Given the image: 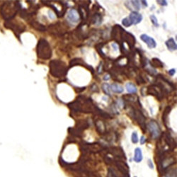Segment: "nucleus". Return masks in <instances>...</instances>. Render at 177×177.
Here are the masks:
<instances>
[{"label":"nucleus","mask_w":177,"mask_h":177,"mask_svg":"<svg viewBox=\"0 0 177 177\" xmlns=\"http://www.w3.org/2000/svg\"><path fill=\"white\" fill-rule=\"evenodd\" d=\"M67 107L74 113H93L96 106L93 104L91 98H86L82 95H79L74 101L67 103Z\"/></svg>","instance_id":"f257e3e1"},{"label":"nucleus","mask_w":177,"mask_h":177,"mask_svg":"<svg viewBox=\"0 0 177 177\" xmlns=\"http://www.w3.org/2000/svg\"><path fill=\"white\" fill-rule=\"evenodd\" d=\"M21 9V6L19 1H9L2 5L0 9V14L6 21H11Z\"/></svg>","instance_id":"f03ea898"},{"label":"nucleus","mask_w":177,"mask_h":177,"mask_svg":"<svg viewBox=\"0 0 177 177\" xmlns=\"http://www.w3.org/2000/svg\"><path fill=\"white\" fill-rule=\"evenodd\" d=\"M50 73L55 78H62L67 73L68 67L65 62L60 60H52L49 63Z\"/></svg>","instance_id":"7ed1b4c3"},{"label":"nucleus","mask_w":177,"mask_h":177,"mask_svg":"<svg viewBox=\"0 0 177 177\" xmlns=\"http://www.w3.org/2000/svg\"><path fill=\"white\" fill-rule=\"evenodd\" d=\"M169 91L161 82L151 84L147 88L146 93L155 96L159 101H162L166 96L169 94Z\"/></svg>","instance_id":"20e7f679"},{"label":"nucleus","mask_w":177,"mask_h":177,"mask_svg":"<svg viewBox=\"0 0 177 177\" xmlns=\"http://www.w3.org/2000/svg\"><path fill=\"white\" fill-rule=\"evenodd\" d=\"M37 56L42 60H49L52 57L53 51L49 43L44 39H41L36 46Z\"/></svg>","instance_id":"39448f33"},{"label":"nucleus","mask_w":177,"mask_h":177,"mask_svg":"<svg viewBox=\"0 0 177 177\" xmlns=\"http://www.w3.org/2000/svg\"><path fill=\"white\" fill-rule=\"evenodd\" d=\"M130 118L134 121L138 123L141 130L143 133H145L147 131V125L145 123V116H144L143 113L140 108H137L136 106H131L129 113H128Z\"/></svg>","instance_id":"423d86ee"},{"label":"nucleus","mask_w":177,"mask_h":177,"mask_svg":"<svg viewBox=\"0 0 177 177\" xmlns=\"http://www.w3.org/2000/svg\"><path fill=\"white\" fill-rule=\"evenodd\" d=\"M126 30L123 29L118 24H116L112 28L111 32V37L116 42L119 43L120 45L123 43V34Z\"/></svg>","instance_id":"0eeeda50"},{"label":"nucleus","mask_w":177,"mask_h":177,"mask_svg":"<svg viewBox=\"0 0 177 177\" xmlns=\"http://www.w3.org/2000/svg\"><path fill=\"white\" fill-rule=\"evenodd\" d=\"M4 26L8 29H11L14 32L16 36L19 38L20 34L24 32L26 26L22 24H15L11 21H6L4 24Z\"/></svg>","instance_id":"6e6552de"},{"label":"nucleus","mask_w":177,"mask_h":177,"mask_svg":"<svg viewBox=\"0 0 177 177\" xmlns=\"http://www.w3.org/2000/svg\"><path fill=\"white\" fill-rule=\"evenodd\" d=\"M147 128H148L149 131H150L151 136L153 139H157L160 138L162 135V131L159 127V124H158L157 121H151L147 123Z\"/></svg>","instance_id":"1a4fd4ad"},{"label":"nucleus","mask_w":177,"mask_h":177,"mask_svg":"<svg viewBox=\"0 0 177 177\" xmlns=\"http://www.w3.org/2000/svg\"><path fill=\"white\" fill-rule=\"evenodd\" d=\"M107 152L112 154L114 159H120V160H126V156L124 151L121 147H111L107 149Z\"/></svg>","instance_id":"9d476101"},{"label":"nucleus","mask_w":177,"mask_h":177,"mask_svg":"<svg viewBox=\"0 0 177 177\" xmlns=\"http://www.w3.org/2000/svg\"><path fill=\"white\" fill-rule=\"evenodd\" d=\"M94 125L96 126L97 133L98 134H100L101 136H105L106 135L108 134L109 132H110L107 130L106 125V123L102 120L97 119L96 121H94Z\"/></svg>","instance_id":"9b49d317"},{"label":"nucleus","mask_w":177,"mask_h":177,"mask_svg":"<svg viewBox=\"0 0 177 177\" xmlns=\"http://www.w3.org/2000/svg\"><path fill=\"white\" fill-rule=\"evenodd\" d=\"M123 43H127L128 46L132 50L134 48L135 43H136V39H135V36L131 33H128L127 31H125L123 34Z\"/></svg>","instance_id":"f8f14e48"},{"label":"nucleus","mask_w":177,"mask_h":177,"mask_svg":"<svg viewBox=\"0 0 177 177\" xmlns=\"http://www.w3.org/2000/svg\"><path fill=\"white\" fill-rule=\"evenodd\" d=\"M69 67H74V66H77V65L82 66V67H86V68H87L88 69H89V70L91 71V72H92V74H93V67H91V66L88 65L87 64L85 63V62L82 60V59H81V58H74V59H73V60H72L70 62H69Z\"/></svg>","instance_id":"ddd939ff"},{"label":"nucleus","mask_w":177,"mask_h":177,"mask_svg":"<svg viewBox=\"0 0 177 177\" xmlns=\"http://www.w3.org/2000/svg\"><path fill=\"white\" fill-rule=\"evenodd\" d=\"M140 39H141L145 44H147V47H148L149 48H150V49L156 48V46H157V43H156V41H154V39L150 37V36H147L146 34H142L141 36H140Z\"/></svg>","instance_id":"4468645a"},{"label":"nucleus","mask_w":177,"mask_h":177,"mask_svg":"<svg viewBox=\"0 0 177 177\" xmlns=\"http://www.w3.org/2000/svg\"><path fill=\"white\" fill-rule=\"evenodd\" d=\"M67 19L72 23H77L79 19V15L78 14L77 11L74 9H71L67 12Z\"/></svg>","instance_id":"2eb2a0df"},{"label":"nucleus","mask_w":177,"mask_h":177,"mask_svg":"<svg viewBox=\"0 0 177 177\" xmlns=\"http://www.w3.org/2000/svg\"><path fill=\"white\" fill-rule=\"evenodd\" d=\"M128 19L131 21L132 24L136 25V24H138L142 21V20H143V16L137 11H132L131 14L129 15Z\"/></svg>","instance_id":"dca6fc26"},{"label":"nucleus","mask_w":177,"mask_h":177,"mask_svg":"<svg viewBox=\"0 0 177 177\" xmlns=\"http://www.w3.org/2000/svg\"><path fill=\"white\" fill-rule=\"evenodd\" d=\"M103 22V17L101 14L96 11L92 15L91 18V24L95 26H100Z\"/></svg>","instance_id":"f3484780"},{"label":"nucleus","mask_w":177,"mask_h":177,"mask_svg":"<svg viewBox=\"0 0 177 177\" xmlns=\"http://www.w3.org/2000/svg\"><path fill=\"white\" fill-rule=\"evenodd\" d=\"M89 128V123L86 120H81L76 123L74 128L81 132H84L85 130Z\"/></svg>","instance_id":"a211bd4d"},{"label":"nucleus","mask_w":177,"mask_h":177,"mask_svg":"<svg viewBox=\"0 0 177 177\" xmlns=\"http://www.w3.org/2000/svg\"><path fill=\"white\" fill-rule=\"evenodd\" d=\"M29 24L36 31H41V32H44V31H46V27L44 25H43V24H41L40 22L31 19V21H29Z\"/></svg>","instance_id":"6ab92c4d"},{"label":"nucleus","mask_w":177,"mask_h":177,"mask_svg":"<svg viewBox=\"0 0 177 177\" xmlns=\"http://www.w3.org/2000/svg\"><path fill=\"white\" fill-rule=\"evenodd\" d=\"M171 111V107L170 106H167L165 108H164V112L162 113V121L164 123V126L166 128H168L167 123H168V116H169L170 112Z\"/></svg>","instance_id":"aec40b11"},{"label":"nucleus","mask_w":177,"mask_h":177,"mask_svg":"<svg viewBox=\"0 0 177 177\" xmlns=\"http://www.w3.org/2000/svg\"><path fill=\"white\" fill-rule=\"evenodd\" d=\"M165 45L167 47L168 50H169L170 51H174L177 49L176 43L175 42L174 39L172 38H170L169 39H168L165 42Z\"/></svg>","instance_id":"412c9836"},{"label":"nucleus","mask_w":177,"mask_h":177,"mask_svg":"<svg viewBox=\"0 0 177 177\" xmlns=\"http://www.w3.org/2000/svg\"><path fill=\"white\" fill-rule=\"evenodd\" d=\"M150 62L151 67H154V68H162V67H164V63L159 58H152Z\"/></svg>","instance_id":"4be33fe9"},{"label":"nucleus","mask_w":177,"mask_h":177,"mask_svg":"<svg viewBox=\"0 0 177 177\" xmlns=\"http://www.w3.org/2000/svg\"><path fill=\"white\" fill-rule=\"evenodd\" d=\"M110 90L116 93H121L124 91L123 86H121L118 84H116V83H113L112 84L110 85Z\"/></svg>","instance_id":"5701e85b"},{"label":"nucleus","mask_w":177,"mask_h":177,"mask_svg":"<svg viewBox=\"0 0 177 177\" xmlns=\"http://www.w3.org/2000/svg\"><path fill=\"white\" fill-rule=\"evenodd\" d=\"M143 152H142L141 149L137 147L135 150V156H134V161L137 163H140L143 160Z\"/></svg>","instance_id":"b1692460"},{"label":"nucleus","mask_w":177,"mask_h":177,"mask_svg":"<svg viewBox=\"0 0 177 177\" xmlns=\"http://www.w3.org/2000/svg\"><path fill=\"white\" fill-rule=\"evenodd\" d=\"M68 133L74 138H81L83 137V132H81L74 128H69Z\"/></svg>","instance_id":"393cba45"},{"label":"nucleus","mask_w":177,"mask_h":177,"mask_svg":"<svg viewBox=\"0 0 177 177\" xmlns=\"http://www.w3.org/2000/svg\"><path fill=\"white\" fill-rule=\"evenodd\" d=\"M164 177H176V168H169L164 173Z\"/></svg>","instance_id":"a878e982"},{"label":"nucleus","mask_w":177,"mask_h":177,"mask_svg":"<svg viewBox=\"0 0 177 177\" xmlns=\"http://www.w3.org/2000/svg\"><path fill=\"white\" fill-rule=\"evenodd\" d=\"M126 88L127 91L129 93H137V88L135 86V84L132 82H128L126 84Z\"/></svg>","instance_id":"bb28decb"},{"label":"nucleus","mask_w":177,"mask_h":177,"mask_svg":"<svg viewBox=\"0 0 177 177\" xmlns=\"http://www.w3.org/2000/svg\"><path fill=\"white\" fill-rule=\"evenodd\" d=\"M123 100L126 101L127 102H130V103H134L135 102V100H138V98L137 99H135V95H132L131 93H128V94H125L122 96Z\"/></svg>","instance_id":"cd10ccee"},{"label":"nucleus","mask_w":177,"mask_h":177,"mask_svg":"<svg viewBox=\"0 0 177 177\" xmlns=\"http://www.w3.org/2000/svg\"><path fill=\"white\" fill-rule=\"evenodd\" d=\"M104 46V43H99L98 44H96L95 46V48H96V51L98 52V54H99L102 58H106V55L105 53H103V50H102V48H103V46Z\"/></svg>","instance_id":"c85d7f7f"},{"label":"nucleus","mask_w":177,"mask_h":177,"mask_svg":"<svg viewBox=\"0 0 177 177\" xmlns=\"http://www.w3.org/2000/svg\"><path fill=\"white\" fill-rule=\"evenodd\" d=\"M101 88L103 90V91L106 93V95L107 96H111V90H110V84H108V83H103L101 86Z\"/></svg>","instance_id":"c756f323"},{"label":"nucleus","mask_w":177,"mask_h":177,"mask_svg":"<svg viewBox=\"0 0 177 177\" xmlns=\"http://www.w3.org/2000/svg\"><path fill=\"white\" fill-rule=\"evenodd\" d=\"M131 141L133 144H136L138 143L139 139H138V135L137 132H133V134L131 135Z\"/></svg>","instance_id":"7c9ffc66"},{"label":"nucleus","mask_w":177,"mask_h":177,"mask_svg":"<svg viewBox=\"0 0 177 177\" xmlns=\"http://www.w3.org/2000/svg\"><path fill=\"white\" fill-rule=\"evenodd\" d=\"M122 24L126 27H130L132 25V23L128 19V17H126V18H124L122 20Z\"/></svg>","instance_id":"2f4dec72"},{"label":"nucleus","mask_w":177,"mask_h":177,"mask_svg":"<svg viewBox=\"0 0 177 177\" xmlns=\"http://www.w3.org/2000/svg\"><path fill=\"white\" fill-rule=\"evenodd\" d=\"M135 80H136L137 84L138 85H140L141 84H145V83H146V81L144 79V78L142 77L141 75H138V77H136L135 78Z\"/></svg>","instance_id":"473e14b6"},{"label":"nucleus","mask_w":177,"mask_h":177,"mask_svg":"<svg viewBox=\"0 0 177 177\" xmlns=\"http://www.w3.org/2000/svg\"><path fill=\"white\" fill-rule=\"evenodd\" d=\"M150 18L151 22L153 24V25L154 26H156V27L159 26V24H158V22H157V17L155 16L151 15L150 16Z\"/></svg>","instance_id":"72a5a7b5"},{"label":"nucleus","mask_w":177,"mask_h":177,"mask_svg":"<svg viewBox=\"0 0 177 177\" xmlns=\"http://www.w3.org/2000/svg\"><path fill=\"white\" fill-rule=\"evenodd\" d=\"M132 5L136 10L140 9V1H131Z\"/></svg>","instance_id":"f704fd0d"},{"label":"nucleus","mask_w":177,"mask_h":177,"mask_svg":"<svg viewBox=\"0 0 177 177\" xmlns=\"http://www.w3.org/2000/svg\"><path fill=\"white\" fill-rule=\"evenodd\" d=\"M107 177H117L116 176L115 172H114L113 169L112 167H109L108 169V174Z\"/></svg>","instance_id":"c9c22d12"},{"label":"nucleus","mask_w":177,"mask_h":177,"mask_svg":"<svg viewBox=\"0 0 177 177\" xmlns=\"http://www.w3.org/2000/svg\"><path fill=\"white\" fill-rule=\"evenodd\" d=\"M157 2L161 6H167V1H165V0H157Z\"/></svg>","instance_id":"e433bc0d"},{"label":"nucleus","mask_w":177,"mask_h":177,"mask_svg":"<svg viewBox=\"0 0 177 177\" xmlns=\"http://www.w3.org/2000/svg\"><path fill=\"white\" fill-rule=\"evenodd\" d=\"M85 88H86V87L84 86V87H81V88H75L74 89H75L76 92L79 93H81V91H84V90H85Z\"/></svg>","instance_id":"4c0bfd02"},{"label":"nucleus","mask_w":177,"mask_h":177,"mask_svg":"<svg viewBox=\"0 0 177 177\" xmlns=\"http://www.w3.org/2000/svg\"><path fill=\"white\" fill-rule=\"evenodd\" d=\"M146 141L147 139L145 136H142L141 138H140V144H141V145H144V144L146 143Z\"/></svg>","instance_id":"58836bf2"},{"label":"nucleus","mask_w":177,"mask_h":177,"mask_svg":"<svg viewBox=\"0 0 177 177\" xmlns=\"http://www.w3.org/2000/svg\"><path fill=\"white\" fill-rule=\"evenodd\" d=\"M168 73H169V74L170 76L174 75V74L176 73V69H171L170 70H169Z\"/></svg>","instance_id":"ea45409f"},{"label":"nucleus","mask_w":177,"mask_h":177,"mask_svg":"<svg viewBox=\"0 0 177 177\" xmlns=\"http://www.w3.org/2000/svg\"><path fill=\"white\" fill-rule=\"evenodd\" d=\"M147 163H148L149 167H150V169H153L154 165H153V164H152V160H151V159H148V162H147Z\"/></svg>","instance_id":"a19ab883"},{"label":"nucleus","mask_w":177,"mask_h":177,"mask_svg":"<svg viewBox=\"0 0 177 177\" xmlns=\"http://www.w3.org/2000/svg\"><path fill=\"white\" fill-rule=\"evenodd\" d=\"M141 2L143 3V4L144 5V6H146V7H147V3L146 1H141Z\"/></svg>","instance_id":"79ce46f5"},{"label":"nucleus","mask_w":177,"mask_h":177,"mask_svg":"<svg viewBox=\"0 0 177 177\" xmlns=\"http://www.w3.org/2000/svg\"><path fill=\"white\" fill-rule=\"evenodd\" d=\"M109 77V75L105 76V77H103V79H104V80H108V79H110V77Z\"/></svg>","instance_id":"37998d69"},{"label":"nucleus","mask_w":177,"mask_h":177,"mask_svg":"<svg viewBox=\"0 0 177 177\" xmlns=\"http://www.w3.org/2000/svg\"><path fill=\"white\" fill-rule=\"evenodd\" d=\"M135 177H136V176H135Z\"/></svg>","instance_id":"c03bdc74"}]
</instances>
